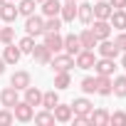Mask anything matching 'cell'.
Returning a JSON list of instances; mask_svg holds the SVG:
<instances>
[{"label":"cell","mask_w":126,"mask_h":126,"mask_svg":"<svg viewBox=\"0 0 126 126\" xmlns=\"http://www.w3.org/2000/svg\"><path fill=\"white\" fill-rule=\"evenodd\" d=\"M49 64H52V69L54 72H72V67H74V57L72 54H54V59H49Z\"/></svg>","instance_id":"1"},{"label":"cell","mask_w":126,"mask_h":126,"mask_svg":"<svg viewBox=\"0 0 126 126\" xmlns=\"http://www.w3.org/2000/svg\"><path fill=\"white\" fill-rule=\"evenodd\" d=\"M13 116H15L17 121L27 124V121H32V116H35V106H30L27 101H17V104L13 106Z\"/></svg>","instance_id":"2"},{"label":"cell","mask_w":126,"mask_h":126,"mask_svg":"<svg viewBox=\"0 0 126 126\" xmlns=\"http://www.w3.org/2000/svg\"><path fill=\"white\" fill-rule=\"evenodd\" d=\"M94 49L99 52V57H109V59H116L119 52H121V49L116 47V42H111V40H99Z\"/></svg>","instance_id":"3"},{"label":"cell","mask_w":126,"mask_h":126,"mask_svg":"<svg viewBox=\"0 0 126 126\" xmlns=\"http://www.w3.org/2000/svg\"><path fill=\"white\" fill-rule=\"evenodd\" d=\"M94 62H96L94 49H79V54L74 57V67H79V69H92Z\"/></svg>","instance_id":"4"},{"label":"cell","mask_w":126,"mask_h":126,"mask_svg":"<svg viewBox=\"0 0 126 126\" xmlns=\"http://www.w3.org/2000/svg\"><path fill=\"white\" fill-rule=\"evenodd\" d=\"M25 32H27V35H32V37L42 35V32H45V20H42L40 15H27V22H25Z\"/></svg>","instance_id":"5"},{"label":"cell","mask_w":126,"mask_h":126,"mask_svg":"<svg viewBox=\"0 0 126 126\" xmlns=\"http://www.w3.org/2000/svg\"><path fill=\"white\" fill-rule=\"evenodd\" d=\"M114 69H116V62H114V59H109V57H99V59L94 62V72H96V74L111 77V74H114Z\"/></svg>","instance_id":"6"},{"label":"cell","mask_w":126,"mask_h":126,"mask_svg":"<svg viewBox=\"0 0 126 126\" xmlns=\"http://www.w3.org/2000/svg\"><path fill=\"white\" fill-rule=\"evenodd\" d=\"M17 8H15V3H10V0H5V3H0V20H3V22H15L17 20Z\"/></svg>","instance_id":"7"},{"label":"cell","mask_w":126,"mask_h":126,"mask_svg":"<svg viewBox=\"0 0 126 126\" xmlns=\"http://www.w3.org/2000/svg\"><path fill=\"white\" fill-rule=\"evenodd\" d=\"M45 45L49 47V52H62L64 49V37H62L59 32H45Z\"/></svg>","instance_id":"8"},{"label":"cell","mask_w":126,"mask_h":126,"mask_svg":"<svg viewBox=\"0 0 126 126\" xmlns=\"http://www.w3.org/2000/svg\"><path fill=\"white\" fill-rule=\"evenodd\" d=\"M30 84H32V79H30V72H25V69H20V72H15V74L10 77V87H15L17 92L27 89Z\"/></svg>","instance_id":"9"},{"label":"cell","mask_w":126,"mask_h":126,"mask_svg":"<svg viewBox=\"0 0 126 126\" xmlns=\"http://www.w3.org/2000/svg\"><path fill=\"white\" fill-rule=\"evenodd\" d=\"M17 101H20V96H17V89L15 87H5L3 92H0V104H3V106L13 109Z\"/></svg>","instance_id":"10"},{"label":"cell","mask_w":126,"mask_h":126,"mask_svg":"<svg viewBox=\"0 0 126 126\" xmlns=\"http://www.w3.org/2000/svg\"><path fill=\"white\" fill-rule=\"evenodd\" d=\"M30 54L35 57V62H40V64H49V59H52V52H49V47H47L45 42H42V45H35Z\"/></svg>","instance_id":"11"},{"label":"cell","mask_w":126,"mask_h":126,"mask_svg":"<svg viewBox=\"0 0 126 126\" xmlns=\"http://www.w3.org/2000/svg\"><path fill=\"white\" fill-rule=\"evenodd\" d=\"M52 114H54V121H59V124H67V121H72V106L69 104H57L54 109H52Z\"/></svg>","instance_id":"12"},{"label":"cell","mask_w":126,"mask_h":126,"mask_svg":"<svg viewBox=\"0 0 126 126\" xmlns=\"http://www.w3.org/2000/svg\"><path fill=\"white\" fill-rule=\"evenodd\" d=\"M111 5L109 3H104V0H96V3L92 5V13H94V20H109V15H111Z\"/></svg>","instance_id":"13"},{"label":"cell","mask_w":126,"mask_h":126,"mask_svg":"<svg viewBox=\"0 0 126 126\" xmlns=\"http://www.w3.org/2000/svg\"><path fill=\"white\" fill-rule=\"evenodd\" d=\"M59 17H62V22H74V17H77V3L64 0V5L59 8Z\"/></svg>","instance_id":"14"},{"label":"cell","mask_w":126,"mask_h":126,"mask_svg":"<svg viewBox=\"0 0 126 126\" xmlns=\"http://www.w3.org/2000/svg\"><path fill=\"white\" fill-rule=\"evenodd\" d=\"M92 32H94L96 40H109V35H111V25H109V20H94Z\"/></svg>","instance_id":"15"},{"label":"cell","mask_w":126,"mask_h":126,"mask_svg":"<svg viewBox=\"0 0 126 126\" xmlns=\"http://www.w3.org/2000/svg\"><path fill=\"white\" fill-rule=\"evenodd\" d=\"M109 25L114 27V30H126V10H111V15H109Z\"/></svg>","instance_id":"16"},{"label":"cell","mask_w":126,"mask_h":126,"mask_svg":"<svg viewBox=\"0 0 126 126\" xmlns=\"http://www.w3.org/2000/svg\"><path fill=\"white\" fill-rule=\"evenodd\" d=\"M20 57H22V52H20V47H17V45H13V42H10V45L5 47V52H3L5 64H17Z\"/></svg>","instance_id":"17"},{"label":"cell","mask_w":126,"mask_h":126,"mask_svg":"<svg viewBox=\"0 0 126 126\" xmlns=\"http://www.w3.org/2000/svg\"><path fill=\"white\" fill-rule=\"evenodd\" d=\"M79 37V45H82V49H94L96 47V37H94V32H92V27H87V30H82V35H77Z\"/></svg>","instance_id":"18"},{"label":"cell","mask_w":126,"mask_h":126,"mask_svg":"<svg viewBox=\"0 0 126 126\" xmlns=\"http://www.w3.org/2000/svg\"><path fill=\"white\" fill-rule=\"evenodd\" d=\"M25 92V101L30 104V106H42V92L37 89V87H27V89H22Z\"/></svg>","instance_id":"19"},{"label":"cell","mask_w":126,"mask_h":126,"mask_svg":"<svg viewBox=\"0 0 126 126\" xmlns=\"http://www.w3.org/2000/svg\"><path fill=\"white\" fill-rule=\"evenodd\" d=\"M89 121H92V126H106L109 124V111L106 109H92Z\"/></svg>","instance_id":"20"},{"label":"cell","mask_w":126,"mask_h":126,"mask_svg":"<svg viewBox=\"0 0 126 126\" xmlns=\"http://www.w3.org/2000/svg\"><path fill=\"white\" fill-rule=\"evenodd\" d=\"M111 94H116L119 99H126V77L124 74L111 79Z\"/></svg>","instance_id":"21"},{"label":"cell","mask_w":126,"mask_h":126,"mask_svg":"<svg viewBox=\"0 0 126 126\" xmlns=\"http://www.w3.org/2000/svg\"><path fill=\"white\" fill-rule=\"evenodd\" d=\"M79 49H82L79 37H77V35H67V37H64V52H67V54H72V57H77V54H79Z\"/></svg>","instance_id":"22"},{"label":"cell","mask_w":126,"mask_h":126,"mask_svg":"<svg viewBox=\"0 0 126 126\" xmlns=\"http://www.w3.org/2000/svg\"><path fill=\"white\" fill-rule=\"evenodd\" d=\"M96 94H101V96H111V77L96 74Z\"/></svg>","instance_id":"23"},{"label":"cell","mask_w":126,"mask_h":126,"mask_svg":"<svg viewBox=\"0 0 126 126\" xmlns=\"http://www.w3.org/2000/svg\"><path fill=\"white\" fill-rule=\"evenodd\" d=\"M59 104V94H57V89H49V92H42V106L45 109H54Z\"/></svg>","instance_id":"24"},{"label":"cell","mask_w":126,"mask_h":126,"mask_svg":"<svg viewBox=\"0 0 126 126\" xmlns=\"http://www.w3.org/2000/svg\"><path fill=\"white\" fill-rule=\"evenodd\" d=\"M59 8H62L59 0H42V15H45V17L59 15Z\"/></svg>","instance_id":"25"},{"label":"cell","mask_w":126,"mask_h":126,"mask_svg":"<svg viewBox=\"0 0 126 126\" xmlns=\"http://www.w3.org/2000/svg\"><path fill=\"white\" fill-rule=\"evenodd\" d=\"M77 17L84 22V25H89L92 20H94V13H92V5L89 3H82V5H77Z\"/></svg>","instance_id":"26"},{"label":"cell","mask_w":126,"mask_h":126,"mask_svg":"<svg viewBox=\"0 0 126 126\" xmlns=\"http://www.w3.org/2000/svg\"><path fill=\"white\" fill-rule=\"evenodd\" d=\"M69 106H72V111H74V114H89V111H92V101H89V99H84V96L74 99Z\"/></svg>","instance_id":"27"},{"label":"cell","mask_w":126,"mask_h":126,"mask_svg":"<svg viewBox=\"0 0 126 126\" xmlns=\"http://www.w3.org/2000/svg\"><path fill=\"white\" fill-rule=\"evenodd\" d=\"M69 84H72V74H69V72H57V74H54V89H57V92H59V89H67Z\"/></svg>","instance_id":"28"},{"label":"cell","mask_w":126,"mask_h":126,"mask_svg":"<svg viewBox=\"0 0 126 126\" xmlns=\"http://www.w3.org/2000/svg\"><path fill=\"white\" fill-rule=\"evenodd\" d=\"M35 8H37V3L35 0H20V5H17V13L20 15H35Z\"/></svg>","instance_id":"29"},{"label":"cell","mask_w":126,"mask_h":126,"mask_svg":"<svg viewBox=\"0 0 126 126\" xmlns=\"http://www.w3.org/2000/svg\"><path fill=\"white\" fill-rule=\"evenodd\" d=\"M59 27H62V17L52 15V17L45 20V32H59ZM45 32H42V35H45Z\"/></svg>","instance_id":"30"},{"label":"cell","mask_w":126,"mask_h":126,"mask_svg":"<svg viewBox=\"0 0 126 126\" xmlns=\"http://www.w3.org/2000/svg\"><path fill=\"white\" fill-rule=\"evenodd\" d=\"M79 87H82L84 94H96V77H84L79 82Z\"/></svg>","instance_id":"31"},{"label":"cell","mask_w":126,"mask_h":126,"mask_svg":"<svg viewBox=\"0 0 126 126\" xmlns=\"http://www.w3.org/2000/svg\"><path fill=\"white\" fill-rule=\"evenodd\" d=\"M32 119H35V124H42V126H47V124H54V114H52L49 109H45V111L35 114Z\"/></svg>","instance_id":"32"},{"label":"cell","mask_w":126,"mask_h":126,"mask_svg":"<svg viewBox=\"0 0 126 126\" xmlns=\"http://www.w3.org/2000/svg\"><path fill=\"white\" fill-rule=\"evenodd\" d=\"M17 47H20V52H22V54H30V52H32V47H35V37H32V35H25V37L17 42Z\"/></svg>","instance_id":"33"},{"label":"cell","mask_w":126,"mask_h":126,"mask_svg":"<svg viewBox=\"0 0 126 126\" xmlns=\"http://www.w3.org/2000/svg\"><path fill=\"white\" fill-rule=\"evenodd\" d=\"M13 40H15V27H0V42L10 45Z\"/></svg>","instance_id":"34"},{"label":"cell","mask_w":126,"mask_h":126,"mask_svg":"<svg viewBox=\"0 0 126 126\" xmlns=\"http://www.w3.org/2000/svg\"><path fill=\"white\" fill-rule=\"evenodd\" d=\"M109 124H114V126H126V114H124V111L109 114Z\"/></svg>","instance_id":"35"},{"label":"cell","mask_w":126,"mask_h":126,"mask_svg":"<svg viewBox=\"0 0 126 126\" xmlns=\"http://www.w3.org/2000/svg\"><path fill=\"white\" fill-rule=\"evenodd\" d=\"M15 121V116H13V109H3V111H0V126H8V124H13Z\"/></svg>","instance_id":"36"},{"label":"cell","mask_w":126,"mask_h":126,"mask_svg":"<svg viewBox=\"0 0 126 126\" xmlns=\"http://www.w3.org/2000/svg\"><path fill=\"white\" fill-rule=\"evenodd\" d=\"M72 121H74V126H87V124H92V121H89V114H72Z\"/></svg>","instance_id":"37"},{"label":"cell","mask_w":126,"mask_h":126,"mask_svg":"<svg viewBox=\"0 0 126 126\" xmlns=\"http://www.w3.org/2000/svg\"><path fill=\"white\" fill-rule=\"evenodd\" d=\"M114 42H116V47H119L121 52H126V30H121V32L116 35V40H114Z\"/></svg>","instance_id":"38"},{"label":"cell","mask_w":126,"mask_h":126,"mask_svg":"<svg viewBox=\"0 0 126 126\" xmlns=\"http://www.w3.org/2000/svg\"><path fill=\"white\" fill-rule=\"evenodd\" d=\"M109 5H111L114 10H124V8H126V0H109Z\"/></svg>","instance_id":"39"},{"label":"cell","mask_w":126,"mask_h":126,"mask_svg":"<svg viewBox=\"0 0 126 126\" xmlns=\"http://www.w3.org/2000/svg\"><path fill=\"white\" fill-rule=\"evenodd\" d=\"M121 67L126 69V52H121Z\"/></svg>","instance_id":"40"},{"label":"cell","mask_w":126,"mask_h":126,"mask_svg":"<svg viewBox=\"0 0 126 126\" xmlns=\"http://www.w3.org/2000/svg\"><path fill=\"white\" fill-rule=\"evenodd\" d=\"M3 72H5V59L0 57V74H3Z\"/></svg>","instance_id":"41"},{"label":"cell","mask_w":126,"mask_h":126,"mask_svg":"<svg viewBox=\"0 0 126 126\" xmlns=\"http://www.w3.org/2000/svg\"><path fill=\"white\" fill-rule=\"evenodd\" d=\"M10 3H17V0H10Z\"/></svg>","instance_id":"42"},{"label":"cell","mask_w":126,"mask_h":126,"mask_svg":"<svg viewBox=\"0 0 126 126\" xmlns=\"http://www.w3.org/2000/svg\"><path fill=\"white\" fill-rule=\"evenodd\" d=\"M35 3H42V0H35Z\"/></svg>","instance_id":"43"},{"label":"cell","mask_w":126,"mask_h":126,"mask_svg":"<svg viewBox=\"0 0 126 126\" xmlns=\"http://www.w3.org/2000/svg\"><path fill=\"white\" fill-rule=\"evenodd\" d=\"M0 3H5V0H0Z\"/></svg>","instance_id":"44"},{"label":"cell","mask_w":126,"mask_h":126,"mask_svg":"<svg viewBox=\"0 0 126 126\" xmlns=\"http://www.w3.org/2000/svg\"><path fill=\"white\" fill-rule=\"evenodd\" d=\"M72 3H77V0H72Z\"/></svg>","instance_id":"45"},{"label":"cell","mask_w":126,"mask_h":126,"mask_svg":"<svg viewBox=\"0 0 126 126\" xmlns=\"http://www.w3.org/2000/svg\"><path fill=\"white\" fill-rule=\"evenodd\" d=\"M124 10H126V8H124Z\"/></svg>","instance_id":"46"}]
</instances>
